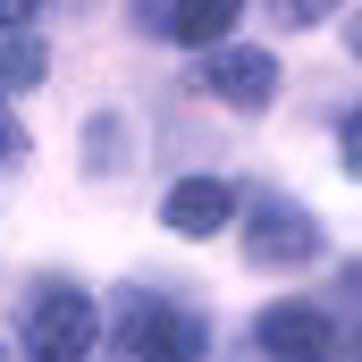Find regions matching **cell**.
<instances>
[{
	"label": "cell",
	"mask_w": 362,
	"mask_h": 362,
	"mask_svg": "<svg viewBox=\"0 0 362 362\" xmlns=\"http://www.w3.org/2000/svg\"><path fill=\"white\" fill-rule=\"evenodd\" d=\"M101 337H110V362H202L211 354L202 312H185L169 295H144V286H127V295L110 303Z\"/></svg>",
	"instance_id": "1"
},
{
	"label": "cell",
	"mask_w": 362,
	"mask_h": 362,
	"mask_svg": "<svg viewBox=\"0 0 362 362\" xmlns=\"http://www.w3.org/2000/svg\"><path fill=\"white\" fill-rule=\"evenodd\" d=\"M93 295L85 286H34L25 303V362H93Z\"/></svg>",
	"instance_id": "2"
},
{
	"label": "cell",
	"mask_w": 362,
	"mask_h": 362,
	"mask_svg": "<svg viewBox=\"0 0 362 362\" xmlns=\"http://www.w3.org/2000/svg\"><path fill=\"white\" fill-rule=\"evenodd\" d=\"M245 262H253V270H303V262H320V219L295 211V202H253V219H245Z\"/></svg>",
	"instance_id": "3"
},
{
	"label": "cell",
	"mask_w": 362,
	"mask_h": 362,
	"mask_svg": "<svg viewBox=\"0 0 362 362\" xmlns=\"http://www.w3.org/2000/svg\"><path fill=\"white\" fill-rule=\"evenodd\" d=\"M253 346H262V362H337V329L320 303H270L253 320Z\"/></svg>",
	"instance_id": "4"
},
{
	"label": "cell",
	"mask_w": 362,
	"mask_h": 362,
	"mask_svg": "<svg viewBox=\"0 0 362 362\" xmlns=\"http://www.w3.org/2000/svg\"><path fill=\"white\" fill-rule=\"evenodd\" d=\"M202 76H211V93H219L228 110H270V93H278V59L262 51V42H219Z\"/></svg>",
	"instance_id": "5"
},
{
	"label": "cell",
	"mask_w": 362,
	"mask_h": 362,
	"mask_svg": "<svg viewBox=\"0 0 362 362\" xmlns=\"http://www.w3.org/2000/svg\"><path fill=\"white\" fill-rule=\"evenodd\" d=\"M228 211H236L228 177H177L169 194H160V219H169L177 236H219V228H228Z\"/></svg>",
	"instance_id": "6"
},
{
	"label": "cell",
	"mask_w": 362,
	"mask_h": 362,
	"mask_svg": "<svg viewBox=\"0 0 362 362\" xmlns=\"http://www.w3.org/2000/svg\"><path fill=\"white\" fill-rule=\"evenodd\" d=\"M236 17H245V0H169L152 25H169L177 42H194V51H211V42H228L236 34Z\"/></svg>",
	"instance_id": "7"
},
{
	"label": "cell",
	"mask_w": 362,
	"mask_h": 362,
	"mask_svg": "<svg viewBox=\"0 0 362 362\" xmlns=\"http://www.w3.org/2000/svg\"><path fill=\"white\" fill-rule=\"evenodd\" d=\"M337 169H346V177H362V110H346V118H337Z\"/></svg>",
	"instance_id": "8"
},
{
	"label": "cell",
	"mask_w": 362,
	"mask_h": 362,
	"mask_svg": "<svg viewBox=\"0 0 362 362\" xmlns=\"http://www.w3.org/2000/svg\"><path fill=\"white\" fill-rule=\"evenodd\" d=\"M278 8V25H329L337 17V0H270Z\"/></svg>",
	"instance_id": "9"
},
{
	"label": "cell",
	"mask_w": 362,
	"mask_h": 362,
	"mask_svg": "<svg viewBox=\"0 0 362 362\" xmlns=\"http://www.w3.org/2000/svg\"><path fill=\"white\" fill-rule=\"evenodd\" d=\"M42 17V0H0V34H17V25H34Z\"/></svg>",
	"instance_id": "10"
},
{
	"label": "cell",
	"mask_w": 362,
	"mask_h": 362,
	"mask_svg": "<svg viewBox=\"0 0 362 362\" xmlns=\"http://www.w3.org/2000/svg\"><path fill=\"white\" fill-rule=\"evenodd\" d=\"M0 160H25V135H17V118L0 110Z\"/></svg>",
	"instance_id": "11"
},
{
	"label": "cell",
	"mask_w": 362,
	"mask_h": 362,
	"mask_svg": "<svg viewBox=\"0 0 362 362\" xmlns=\"http://www.w3.org/2000/svg\"><path fill=\"white\" fill-rule=\"evenodd\" d=\"M346 362H362V337H354V346H346Z\"/></svg>",
	"instance_id": "12"
},
{
	"label": "cell",
	"mask_w": 362,
	"mask_h": 362,
	"mask_svg": "<svg viewBox=\"0 0 362 362\" xmlns=\"http://www.w3.org/2000/svg\"><path fill=\"white\" fill-rule=\"evenodd\" d=\"M0 362H8V346H0Z\"/></svg>",
	"instance_id": "13"
},
{
	"label": "cell",
	"mask_w": 362,
	"mask_h": 362,
	"mask_svg": "<svg viewBox=\"0 0 362 362\" xmlns=\"http://www.w3.org/2000/svg\"><path fill=\"white\" fill-rule=\"evenodd\" d=\"M354 51H362V34H354Z\"/></svg>",
	"instance_id": "14"
}]
</instances>
